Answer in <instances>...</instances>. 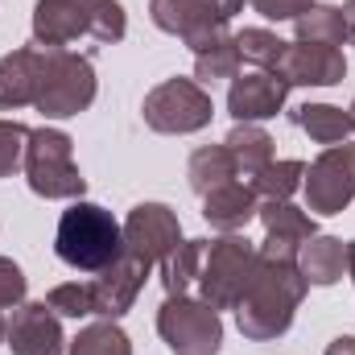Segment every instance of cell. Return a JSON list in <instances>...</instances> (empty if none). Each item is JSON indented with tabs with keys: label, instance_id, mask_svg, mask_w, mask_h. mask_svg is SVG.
I'll return each instance as SVG.
<instances>
[{
	"label": "cell",
	"instance_id": "obj_26",
	"mask_svg": "<svg viewBox=\"0 0 355 355\" xmlns=\"http://www.w3.org/2000/svg\"><path fill=\"white\" fill-rule=\"evenodd\" d=\"M71 355H132V343H128V335L116 327V318H103V322L83 327V331L71 339Z\"/></svg>",
	"mask_w": 355,
	"mask_h": 355
},
{
	"label": "cell",
	"instance_id": "obj_20",
	"mask_svg": "<svg viewBox=\"0 0 355 355\" xmlns=\"http://www.w3.org/2000/svg\"><path fill=\"white\" fill-rule=\"evenodd\" d=\"M289 120L302 132H310V141H318V145H343L355 132V116L335 103H302L289 112Z\"/></svg>",
	"mask_w": 355,
	"mask_h": 355
},
{
	"label": "cell",
	"instance_id": "obj_37",
	"mask_svg": "<svg viewBox=\"0 0 355 355\" xmlns=\"http://www.w3.org/2000/svg\"><path fill=\"white\" fill-rule=\"evenodd\" d=\"M352 116H355V107H352Z\"/></svg>",
	"mask_w": 355,
	"mask_h": 355
},
{
	"label": "cell",
	"instance_id": "obj_34",
	"mask_svg": "<svg viewBox=\"0 0 355 355\" xmlns=\"http://www.w3.org/2000/svg\"><path fill=\"white\" fill-rule=\"evenodd\" d=\"M339 12H343V25H347V42H355V0H347Z\"/></svg>",
	"mask_w": 355,
	"mask_h": 355
},
{
	"label": "cell",
	"instance_id": "obj_18",
	"mask_svg": "<svg viewBox=\"0 0 355 355\" xmlns=\"http://www.w3.org/2000/svg\"><path fill=\"white\" fill-rule=\"evenodd\" d=\"M37 95V46L12 50L0 58V107H25Z\"/></svg>",
	"mask_w": 355,
	"mask_h": 355
},
{
	"label": "cell",
	"instance_id": "obj_9",
	"mask_svg": "<svg viewBox=\"0 0 355 355\" xmlns=\"http://www.w3.org/2000/svg\"><path fill=\"white\" fill-rule=\"evenodd\" d=\"M302 186L314 215H343L355 198V145H327L306 170Z\"/></svg>",
	"mask_w": 355,
	"mask_h": 355
},
{
	"label": "cell",
	"instance_id": "obj_28",
	"mask_svg": "<svg viewBox=\"0 0 355 355\" xmlns=\"http://www.w3.org/2000/svg\"><path fill=\"white\" fill-rule=\"evenodd\" d=\"M236 50H240V58H248V62L272 71L277 58H281V50H285V42L277 33H268V29H240L236 33Z\"/></svg>",
	"mask_w": 355,
	"mask_h": 355
},
{
	"label": "cell",
	"instance_id": "obj_21",
	"mask_svg": "<svg viewBox=\"0 0 355 355\" xmlns=\"http://www.w3.org/2000/svg\"><path fill=\"white\" fill-rule=\"evenodd\" d=\"M223 145H227V153L236 162V174H244L248 182L272 162V137H268L261 124H236Z\"/></svg>",
	"mask_w": 355,
	"mask_h": 355
},
{
	"label": "cell",
	"instance_id": "obj_24",
	"mask_svg": "<svg viewBox=\"0 0 355 355\" xmlns=\"http://www.w3.org/2000/svg\"><path fill=\"white\" fill-rule=\"evenodd\" d=\"M293 29H297V42H314V46H343L347 42V25H343V12L335 8V4H310L297 21H293Z\"/></svg>",
	"mask_w": 355,
	"mask_h": 355
},
{
	"label": "cell",
	"instance_id": "obj_31",
	"mask_svg": "<svg viewBox=\"0 0 355 355\" xmlns=\"http://www.w3.org/2000/svg\"><path fill=\"white\" fill-rule=\"evenodd\" d=\"M314 0H252V8L268 21H297Z\"/></svg>",
	"mask_w": 355,
	"mask_h": 355
},
{
	"label": "cell",
	"instance_id": "obj_33",
	"mask_svg": "<svg viewBox=\"0 0 355 355\" xmlns=\"http://www.w3.org/2000/svg\"><path fill=\"white\" fill-rule=\"evenodd\" d=\"M327 355H355V335H339V339L327 347Z\"/></svg>",
	"mask_w": 355,
	"mask_h": 355
},
{
	"label": "cell",
	"instance_id": "obj_25",
	"mask_svg": "<svg viewBox=\"0 0 355 355\" xmlns=\"http://www.w3.org/2000/svg\"><path fill=\"white\" fill-rule=\"evenodd\" d=\"M240 71V50H236V33L219 37L215 46H207L202 54H194V83L211 87V83H223V79H236Z\"/></svg>",
	"mask_w": 355,
	"mask_h": 355
},
{
	"label": "cell",
	"instance_id": "obj_2",
	"mask_svg": "<svg viewBox=\"0 0 355 355\" xmlns=\"http://www.w3.org/2000/svg\"><path fill=\"white\" fill-rule=\"evenodd\" d=\"M128 17L120 0H37L33 4V46H71L75 37L120 42Z\"/></svg>",
	"mask_w": 355,
	"mask_h": 355
},
{
	"label": "cell",
	"instance_id": "obj_1",
	"mask_svg": "<svg viewBox=\"0 0 355 355\" xmlns=\"http://www.w3.org/2000/svg\"><path fill=\"white\" fill-rule=\"evenodd\" d=\"M310 281L302 277L297 265H285V261H261L252 285L244 289L240 306H236V322H240V335L252 339V343H268V339H281L289 327H293V314L306 297Z\"/></svg>",
	"mask_w": 355,
	"mask_h": 355
},
{
	"label": "cell",
	"instance_id": "obj_23",
	"mask_svg": "<svg viewBox=\"0 0 355 355\" xmlns=\"http://www.w3.org/2000/svg\"><path fill=\"white\" fill-rule=\"evenodd\" d=\"M202 248L207 240H182L174 252L162 261V285H166V297H182L194 289L198 281V265H202Z\"/></svg>",
	"mask_w": 355,
	"mask_h": 355
},
{
	"label": "cell",
	"instance_id": "obj_19",
	"mask_svg": "<svg viewBox=\"0 0 355 355\" xmlns=\"http://www.w3.org/2000/svg\"><path fill=\"white\" fill-rule=\"evenodd\" d=\"M297 268L310 285H335L347 272V244L335 236H310L297 252Z\"/></svg>",
	"mask_w": 355,
	"mask_h": 355
},
{
	"label": "cell",
	"instance_id": "obj_8",
	"mask_svg": "<svg viewBox=\"0 0 355 355\" xmlns=\"http://www.w3.org/2000/svg\"><path fill=\"white\" fill-rule=\"evenodd\" d=\"M141 116L153 132H178L182 137V132L207 128L215 116V103L194 79H166L145 95Z\"/></svg>",
	"mask_w": 355,
	"mask_h": 355
},
{
	"label": "cell",
	"instance_id": "obj_14",
	"mask_svg": "<svg viewBox=\"0 0 355 355\" xmlns=\"http://www.w3.org/2000/svg\"><path fill=\"white\" fill-rule=\"evenodd\" d=\"M182 244V223L166 202H141L124 219V248L145 257L149 265H162Z\"/></svg>",
	"mask_w": 355,
	"mask_h": 355
},
{
	"label": "cell",
	"instance_id": "obj_17",
	"mask_svg": "<svg viewBox=\"0 0 355 355\" xmlns=\"http://www.w3.org/2000/svg\"><path fill=\"white\" fill-rule=\"evenodd\" d=\"M257 207H261V202H257L252 186H240V182H227V186L202 194V219H207L215 232H223V236L244 232V227L257 219Z\"/></svg>",
	"mask_w": 355,
	"mask_h": 355
},
{
	"label": "cell",
	"instance_id": "obj_15",
	"mask_svg": "<svg viewBox=\"0 0 355 355\" xmlns=\"http://www.w3.org/2000/svg\"><path fill=\"white\" fill-rule=\"evenodd\" d=\"M8 347L12 355H67V339L58 327V314L46 302H21L8 318Z\"/></svg>",
	"mask_w": 355,
	"mask_h": 355
},
{
	"label": "cell",
	"instance_id": "obj_11",
	"mask_svg": "<svg viewBox=\"0 0 355 355\" xmlns=\"http://www.w3.org/2000/svg\"><path fill=\"white\" fill-rule=\"evenodd\" d=\"M149 17L157 29L182 37L194 54H202L207 46L227 37V21L207 0H149Z\"/></svg>",
	"mask_w": 355,
	"mask_h": 355
},
{
	"label": "cell",
	"instance_id": "obj_10",
	"mask_svg": "<svg viewBox=\"0 0 355 355\" xmlns=\"http://www.w3.org/2000/svg\"><path fill=\"white\" fill-rule=\"evenodd\" d=\"M149 272H153V265H149L145 257H137V252L124 248L107 268H99L95 281H83V285H87L91 314H99V318H120V314H128L132 302H137V293L145 289V277H149Z\"/></svg>",
	"mask_w": 355,
	"mask_h": 355
},
{
	"label": "cell",
	"instance_id": "obj_6",
	"mask_svg": "<svg viewBox=\"0 0 355 355\" xmlns=\"http://www.w3.org/2000/svg\"><path fill=\"white\" fill-rule=\"evenodd\" d=\"M25 178L42 198H83L87 178L71 157V137L58 128H33L25 145Z\"/></svg>",
	"mask_w": 355,
	"mask_h": 355
},
{
	"label": "cell",
	"instance_id": "obj_5",
	"mask_svg": "<svg viewBox=\"0 0 355 355\" xmlns=\"http://www.w3.org/2000/svg\"><path fill=\"white\" fill-rule=\"evenodd\" d=\"M257 265H261V257H257V248L240 232H232L223 240H207L194 289H198V297L211 310H236L244 289L257 277Z\"/></svg>",
	"mask_w": 355,
	"mask_h": 355
},
{
	"label": "cell",
	"instance_id": "obj_30",
	"mask_svg": "<svg viewBox=\"0 0 355 355\" xmlns=\"http://www.w3.org/2000/svg\"><path fill=\"white\" fill-rule=\"evenodd\" d=\"M21 302H25V272L8 257H0V310H12Z\"/></svg>",
	"mask_w": 355,
	"mask_h": 355
},
{
	"label": "cell",
	"instance_id": "obj_27",
	"mask_svg": "<svg viewBox=\"0 0 355 355\" xmlns=\"http://www.w3.org/2000/svg\"><path fill=\"white\" fill-rule=\"evenodd\" d=\"M302 178H306V166H302V162H268L248 186H252V194H261V198H289V194L302 186Z\"/></svg>",
	"mask_w": 355,
	"mask_h": 355
},
{
	"label": "cell",
	"instance_id": "obj_7",
	"mask_svg": "<svg viewBox=\"0 0 355 355\" xmlns=\"http://www.w3.org/2000/svg\"><path fill=\"white\" fill-rule=\"evenodd\" d=\"M157 335L174 355H219L223 322L219 310H211L202 297H166L157 310Z\"/></svg>",
	"mask_w": 355,
	"mask_h": 355
},
{
	"label": "cell",
	"instance_id": "obj_32",
	"mask_svg": "<svg viewBox=\"0 0 355 355\" xmlns=\"http://www.w3.org/2000/svg\"><path fill=\"white\" fill-rule=\"evenodd\" d=\"M207 4H211V8H215V12H219L223 21H232V17H236V12L244 8V0H207Z\"/></svg>",
	"mask_w": 355,
	"mask_h": 355
},
{
	"label": "cell",
	"instance_id": "obj_29",
	"mask_svg": "<svg viewBox=\"0 0 355 355\" xmlns=\"http://www.w3.org/2000/svg\"><path fill=\"white\" fill-rule=\"evenodd\" d=\"M25 145H29V128L17 120H0V178L25 166Z\"/></svg>",
	"mask_w": 355,
	"mask_h": 355
},
{
	"label": "cell",
	"instance_id": "obj_22",
	"mask_svg": "<svg viewBox=\"0 0 355 355\" xmlns=\"http://www.w3.org/2000/svg\"><path fill=\"white\" fill-rule=\"evenodd\" d=\"M186 178H190V190L202 198L219 186H227L236 178V162L227 153V145H202L190 153V166H186Z\"/></svg>",
	"mask_w": 355,
	"mask_h": 355
},
{
	"label": "cell",
	"instance_id": "obj_36",
	"mask_svg": "<svg viewBox=\"0 0 355 355\" xmlns=\"http://www.w3.org/2000/svg\"><path fill=\"white\" fill-rule=\"evenodd\" d=\"M4 335H8V322H4V318H0V343H4Z\"/></svg>",
	"mask_w": 355,
	"mask_h": 355
},
{
	"label": "cell",
	"instance_id": "obj_3",
	"mask_svg": "<svg viewBox=\"0 0 355 355\" xmlns=\"http://www.w3.org/2000/svg\"><path fill=\"white\" fill-rule=\"evenodd\" d=\"M54 252H58V261H67L79 272H99L124 252V223H116L112 211L75 198L71 211H62V219H58Z\"/></svg>",
	"mask_w": 355,
	"mask_h": 355
},
{
	"label": "cell",
	"instance_id": "obj_16",
	"mask_svg": "<svg viewBox=\"0 0 355 355\" xmlns=\"http://www.w3.org/2000/svg\"><path fill=\"white\" fill-rule=\"evenodd\" d=\"M285 95H289L285 79H277L272 71H252L244 79H232L227 112L236 116V124H257V120H268L285 107Z\"/></svg>",
	"mask_w": 355,
	"mask_h": 355
},
{
	"label": "cell",
	"instance_id": "obj_13",
	"mask_svg": "<svg viewBox=\"0 0 355 355\" xmlns=\"http://www.w3.org/2000/svg\"><path fill=\"white\" fill-rule=\"evenodd\" d=\"M277 79H285L289 87H335L347 75V58L335 46H314V42H285L277 67Z\"/></svg>",
	"mask_w": 355,
	"mask_h": 355
},
{
	"label": "cell",
	"instance_id": "obj_12",
	"mask_svg": "<svg viewBox=\"0 0 355 355\" xmlns=\"http://www.w3.org/2000/svg\"><path fill=\"white\" fill-rule=\"evenodd\" d=\"M257 219L265 223V244L257 248L261 261H285L297 265V252L310 236H318L314 219L297 207H289V198H265L257 207Z\"/></svg>",
	"mask_w": 355,
	"mask_h": 355
},
{
	"label": "cell",
	"instance_id": "obj_4",
	"mask_svg": "<svg viewBox=\"0 0 355 355\" xmlns=\"http://www.w3.org/2000/svg\"><path fill=\"white\" fill-rule=\"evenodd\" d=\"M95 99V67L91 58L67 46H37V95L33 107L50 120H67L87 112Z\"/></svg>",
	"mask_w": 355,
	"mask_h": 355
},
{
	"label": "cell",
	"instance_id": "obj_35",
	"mask_svg": "<svg viewBox=\"0 0 355 355\" xmlns=\"http://www.w3.org/2000/svg\"><path fill=\"white\" fill-rule=\"evenodd\" d=\"M347 277H352V281H355V240H352V244H347Z\"/></svg>",
	"mask_w": 355,
	"mask_h": 355
}]
</instances>
